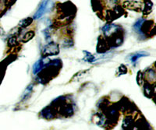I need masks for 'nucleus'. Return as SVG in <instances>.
<instances>
[{
	"instance_id": "nucleus-1",
	"label": "nucleus",
	"mask_w": 156,
	"mask_h": 130,
	"mask_svg": "<svg viewBox=\"0 0 156 130\" xmlns=\"http://www.w3.org/2000/svg\"><path fill=\"white\" fill-rule=\"evenodd\" d=\"M59 53V47L58 44H55L54 42H51L48 44L47 45L43 48L41 55L43 58H45L47 56H51V55H56Z\"/></svg>"
},
{
	"instance_id": "nucleus-2",
	"label": "nucleus",
	"mask_w": 156,
	"mask_h": 130,
	"mask_svg": "<svg viewBox=\"0 0 156 130\" xmlns=\"http://www.w3.org/2000/svg\"><path fill=\"white\" fill-rule=\"evenodd\" d=\"M48 2H49V0H44V1H42L41 5H39L37 10L36 11L35 14L34 15V17L33 18H34V20L39 19V18L41 17L45 13L47 8L48 7Z\"/></svg>"
},
{
	"instance_id": "nucleus-3",
	"label": "nucleus",
	"mask_w": 156,
	"mask_h": 130,
	"mask_svg": "<svg viewBox=\"0 0 156 130\" xmlns=\"http://www.w3.org/2000/svg\"><path fill=\"white\" fill-rule=\"evenodd\" d=\"M123 6L128 9L140 12L142 9V2L137 1H126L123 3Z\"/></svg>"
},
{
	"instance_id": "nucleus-4",
	"label": "nucleus",
	"mask_w": 156,
	"mask_h": 130,
	"mask_svg": "<svg viewBox=\"0 0 156 130\" xmlns=\"http://www.w3.org/2000/svg\"><path fill=\"white\" fill-rule=\"evenodd\" d=\"M153 9V3L151 0H144L142 2V13L144 16H147L151 13Z\"/></svg>"
},
{
	"instance_id": "nucleus-5",
	"label": "nucleus",
	"mask_w": 156,
	"mask_h": 130,
	"mask_svg": "<svg viewBox=\"0 0 156 130\" xmlns=\"http://www.w3.org/2000/svg\"><path fill=\"white\" fill-rule=\"evenodd\" d=\"M147 55H149V53L146 52H136V53L133 54V55L129 57V60L131 61V63H136L137 59H140V58L142 57H145Z\"/></svg>"
},
{
	"instance_id": "nucleus-6",
	"label": "nucleus",
	"mask_w": 156,
	"mask_h": 130,
	"mask_svg": "<svg viewBox=\"0 0 156 130\" xmlns=\"http://www.w3.org/2000/svg\"><path fill=\"white\" fill-rule=\"evenodd\" d=\"M33 20H34V19H32V18L30 17L23 19V20H22L19 23V27H22V28H25V27H28V26H30L32 23Z\"/></svg>"
},
{
	"instance_id": "nucleus-7",
	"label": "nucleus",
	"mask_w": 156,
	"mask_h": 130,
	"mask_svg": "<svg viewBox=\"0 0 156 130\" xmlns=\"http://www.w3.org/2000/svg\"><path fill=\"white\" fill-rule=\"evenodd\" d=\"M35 35V33L33 30H30L28 32L25 34V35L22 38V42H27L28 41L31 40L32 38H34V36Z\"/></svg>"
},
{
	"instance_id": "nucleus-8",
	"label": "nucleus",
	"mask_w": 156,
	"mask_h": 130,
	"mask_svg": "<svg viewBox=\"0 0 156 130\" xmlns=\"http://www.w3.org/2000/svg\"><path fill=\"white\" fill-rule=\"evenodd\" d=\"M83 54H85L84 58H83V60L84 61H87L88 63H94V61H95V58H94V56L92 54L89 53V52H86V51H83Z\"/></svg>"
},
{
	"instance_id": "nucleus-9",
	"label": "nucleus",
	"mask_w": 156,
	"mask_h": 130,
	"mask_svg": "<svg viewBox=\"0 0 156 130\" xmlns=\"http://www.w3.org/2000/svg\"><path fill=\"white\" fill-rule=\"evenodd\" d=\"M127 73V68L126 67V66L123 64L120 65L119 67L117 69L116 71V76L117 77H119V76L123 75V74H126Z\"/></svg>"
},
{
	"instance_id": "nucleus-10",
	"label": "nucleus",
	"mask_w": 156,
	"mask_h": 130,
	"mask_svg": "<svg viewBox=\"0 0 156 130\" xmlns=\"http://www.w3.org/2000/svg\"><path fill=\"white\" fill-rule=\"evenodd\" d=\"M31 91H32V86H30V87H28L26 89V91H25L24 94H23V97H22V99L23 100L21 101H26L28 98V97L30 95V93H31Z\"/></svg>"
},
{
	"instance_id": "nucleus-11",
	"label": "nucleus",
	"mask_w": 156,
	"mask_h": 130,
	"mask_svg": "<svg viewBox=\"0 0 156 130\" xmlns=\"http://www.w3.org/2000/svg\"><path fill=\"white\" fill-rule=\"evenodd\" d=\"M136 81H137V84L139 86H140L143 83V75H142L141 72H138L137 73V77H136Z\"/></svg>"
}]
</instances>
